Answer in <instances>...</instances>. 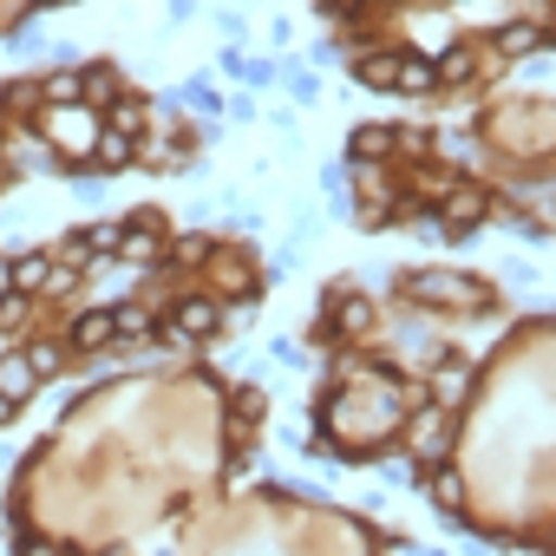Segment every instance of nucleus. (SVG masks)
<instances>
[{"mask_svg": "<svg viewBox=\"0 0 556 556\" xmlns=\"http://www.w3.org/2000/svg\"><path fill=\"white\" fill-rule=\"evenodd\" d=\"M452 439H458V419L439 413V406H419V413L400 426V445L413 452V465H439V458L452 452Z\"/></svg>", "mask_w": 556, "mask_h": 556, "instance_id": "f03ea898", "label": "nucleus"}, {"mask_svg": "<svg viewBox=\"0 0 556 556\" xmlns=\"http://www.w3.org/2000/svg\"><path fill=\"white\" fill-rule=\"evenodd\" d=\"M393 60H400V53H367V60H361V79H367V86H393Z\"/></svg>", "mask_w": 556, "mask_h": 556, "instance_id": "c85d7f7f", "label": "nucleus"}, {"mask_svg": "<svg viewBox=\"0 0 556 556\" xmlns=\"http://www.w3.org/2000/svg\"><path fill=\"white\" fill-rule=\"evenodd\" d=\"M112 341H118V328H112V308H86V315L66 328V348H73V354H105Z\"/></svg>", "mask_w": 556, "mask_h": 556, "instance_id": "9d476101", "label": "nucleus"}, {"mask_svg": "<svg viewBox=\"0 0 556 556\" xmlns=\"http://www.w3.org/2000/svg\"><path fill=\"white\" fill-rule=\"evenodd\" d=\"M138 164H144V170H177V164H184V138H164V131L144 138V144H138Z\"/></svg>", "mask_w": 556, "mask_h": 556, "instance_id": "4be33fe9", "label": "nucleus"}, {"mask_svg": "<svg viewBox=\"0 0 556 556\" xmlns=\"http://www.w3.org/2000/svg\"><path fill=\"white\" fill-rule=\"evenodd\" d=\"M249 262H255L249 249H223V242H216V255L203 262V268H210V282H216V302H223V308H229V302H242V308H249V302L262 295V275H255Z\"/></svg>", "mask_w": 556, "mask_h": 556, "instance_id": "7ed1b4c3", "label": "nucleus"}, {"mask_svg": "<svg viewBox=\"0 0 556 556\" xmlns=\"http://www.w3.org/2000/svg\"><path fill=\"white\" fill-rule=\"evenodd\" d=\"M465 393H471V361H445V367H432V400H439V413H452Z\"/></svg>", "mask_w": 556, "mask_h": 556, "instance_id": "dca6fc26", "label": "nucleus"}, {"mask_svg": "<svg viewBox=\"0 0 556 556\" xmlns=\"http://www.w3.org/2000/svg\"><path fill=\"white\" fill-rule=\"evenodd\" d=\"M406 295L419 302V308H484V282L478 275H452V268H419V275H406Z\"/></svg>", "mask_w": 556, "mask_h": 556, "instance_id": "f257e3e1", "label": "nucleus"}, {"mask_svg": "<svg viewBox=\"0 0 556 556\" xmlns=\"http://www.w3.org/2000/svg\"><path fill=\"white\" fill-rule=\"evenodd\" d=\"M177 99H184V105H190V112H223V92H216V86H210V79H190V86H184V92H170V99H164V105H177Z\"/></svg>", "mask_w": 556, "mask_h": 556, "instance_id": "a878e982", "label": "nucleus"}, {"mask_svg": "<svg viewBox=\"0 0 556 556\" xmlns=\"http://www.w3.org/2000/svg\"><path fill=\"white\" fill-rule=\"evenodd\" d=\"M484 216H491V197H484L478 184H452V190H445V216H439V229H445V242H458V236H471Z\"/></svg>", "mask_w": 556, "mask_h": 556, "instance_id": "0eeeda50", "label": "nucleus"}, {"mask_svg": "<svg viewBox=\"0 0 556 556\" xmlns=\"http://www.w3.org/2000/svg\"><path fill=\"white\" fill-rule=\"evenodd\" d=\"M47 275H53V249H21V255H8V295H40L47 289Z\"/></svg>", "mask_w": 556, "mask_h": 556, "instance_id": "1a4fd4ad", "label": "nucleus"}, {"mask_svg": "<svg viewBox=\"0 0 556 556\" xmlns=\"http://www.w3.org/2000/svg\"><path fill=\"white\" fill-rule=\"evenodd\" d=\"M282 79H289V92H295L302 105H315V92H321V86H315V73H308V66H282Z\"/></svg>", "mask_w": 556, "mask_h": 556, "instance_id": "c756f323", "label": "nucleus"}, {"mask_svg": "<svg viewBox=\"0 0 556 556\" xmlns=\"http://www.w3.org/2000/svg\"><path fill=\"white\" fill-rule=\"evenodd\" d=\"M536 47H543V27H536V21H510V27L491 34V53H497V60H523V53H536Z\"/></svg>", "mask_w": 556, "mask_h": 556, "instance_id": "4468645a", "label": "nucleus"}, {"mask_svg": "<svg viewBox=\"0 0 556 556\" xmlns=\"http://www.w3.org/2000/svg\"><path fill=\"white\" fill-rule=\"evenodd\" d=\"M0 112H8V118H34V112H40V79H14V86H0Z\"/></svg>", "mask_w": 556, "mask_h": 556, "instance_id": "5701e85b", "label": "nucleus"}, {"mask_svg": "<svg viewBox=\"0 0 556 556\" xmlns=\"http://www.w3.org/2000/svg\"><path fill=\"white\" fill-rule=\"evenodd\" d=\"M0 295H8V255H0Z\"/></svg>", "mask_w": 556, "mask_h": 556, "instance_id": "72a5a7b5", "label": "nucleus"}, {"mask_svg": "<svg viewBox=\"0 0 556 556\" xmlns=\"http://www.w3.org/2000/svg\"><path fill=\"white\" fill-rule=\"evenodd\" d=\"M14 157H27V164H34V170H66V164H60V157H53V144H47V138H40V125H27V131H21V138H14Z\"/></svg>", "mask_w": 556, "mask_h": 556, "instance_id": "b1692460", "label": "nucleus"}, {"mask_svg": "<svg viewBox=\"0 0 556 556\" xmlns=\"http://www.w3.org/2000/svg\"><path fill=\"white\" fill-rule=\"evenodd\" d=\"M14 413H21V406H14V400H0V426H14Z\"/></svg>", "mask_w": 556, "mask_h": 556, "instance_id": "473e14b6", "label": "nucleus"}, {"mask_svg": "<svg viewBox=\"0 0 556 556\" xmlns=\"http://www.w3.org/2000/svg\"><path fill=\"white\" fill-rule=\"evenodd\" d=\"M393 86H400V92H413V99H419V92H439L432 53H400V60H393Z\"/></svg>", "mask_w": 556, "mask_h": 556, "instance_id": "2eb2a0df", "label": "nucleus"}, {"mask_svg": "<svg viewBox=\"0 0 556 556\" xmlns=\"http://www.w3.org/2000/svg\"><path fill=\"white\" fill-rule=\"evenodd\" d=\"M118 262H131V268H164V216H157V210H138V216H125Z\"/></svg>", "mask_w": 556, "mask_h": 556, "instance_id": "39448f33", "label": "nucleus"}, {"mask_svg": "<svg viewBox=\"0 0 556 556\" xmlns=\"http://www.w3.org/2000/svg\"><path fill=\"white\" fill-rule=\"evenodd\" d=\"M380 556H426V549H419V543H406V536H393V543H387Z\"/></svg>", "mask_w": 556, "mask_h": 556, "instance_id": "2f4dec72", "label": "nucleus"}, {"mask_svg": "<svg viewBox=\"0 0 556 556\" xmlns=\"http://www.w3.org/2000/svg\"><path fill=\"white\" fill-rule=\"evenodd\" d=\"M380 151H393V125H361L348 138V164H380Z\"/></svg>", "mask_w": 556, "mask_h": 556, "instance_id": "a211bd4d", "label": "nucleus"}, {"mask_svg": "<svg viewBox=\"0 0 556 556\" xmlns=\"http://www.w3.org/2000/svg\"><path fill=\"white\" fill-rule=\"evenodd\" d=\"M419 491H426V497H432V504H439L452 523H465V478H458L452 465H439L432 478H419Z\"/></svg>", "mask_w": 556, "mask_h": 556, "instance_id": "f8f14e48", "label": "nucleus"}, {"mask_svg": "<svg viewBox=\"0 0 556 556\" xmlns=\"http://www.w3.org/2000/svg\"><path fill=\"white\" fill-rule=\"evenodd\" d=\"M210 255H216V236H197V229H190V236H177V242L164 249V268H203Z\"/></svg>", "mask_w": 556, "mask_h": 556, "instance_id": "6ab92c4d", "label": "nucleus"}, {"mask_svg": "<svg viewBox=\"0 0 556 556\" xmlns=\"http://www.w3.org/2000/svg\"><path fill=\"white\" fill-rule=\"evenodd\" d=\"M40 99H47L53 112L79 105V66H60V73H47V79H40Z\"/></svg>", "mask_w": 556, "mask_h": 556, "instance_id": "412c9836", "label": "nucleus"}, {"mask_svg": "<svg viewBox=\"0 0 556 556\" xmlns=\"http://www.w3.org/2000/svg\"><path fill=\"white\" fill-rule=\"evenodd\" d=\"M229 406H236V432H249V426L268 413V400H262L255 387H236V400H229Z\"/></svg>", "mask_w": 556, "mask_h": 556, "instance_id": "bb28decb", "label": "nucleus"}, {"mask_svg": "<svg viewBox=\"0 0 556 556\" xmlns=\"http://www.w3.org/2000/svg\"><path fill=\"white\" fill-rule=\"evenodd\" d=\"M34 393H40V374L27 367V354H21V348H8V354H0V400L27 406Z\"/></svg>", "mask_w": 556, "mask_h": 556, "instance_id": "9b49d317", "label": "nucleus"}, {"mask_svg": "<svg viewBox=\"0 0 556 556\" xmlns=\"http://www.w3.org/2000/svg\"><path fill=\"white\" fill-rule=\"evenodd\" d=\"M27 315H34V302H27V295H0V334L27 328Z\"/></svg>", "mask_w": 556, "mask_h": 556, "instance_id": "cd10ccee", "label": "nucleus"}, {"mask_svg": "<svg viewBox=\"0 0 556 556\" xmlns=\"http://www.w3.org/2000/svg\"><path fill=\"white\" fill-rule=\"evenodd\" d=\"M92 164H99V170H131V164H138V138H118V131H105V125H99Z\"/></svg>", "mask_w": 556, "mask_h": 556, "instance_id": "f3484780", "label": "nucleus"}, {"mask_svg": "<svg viewBox=\"0 0 556 556\" xmlns=\"http://www.w3.org/2000/svg\"><path fill=\"white\" fill-rule=\"evenodd\" d=\"M112 328H118V341H144V334H157V315L144 302H112Z\"/></svg>", "mask_w": 556, "mask_h": 556, "instance_id": "aec40b11", "label": "nucleus"}, {"mask_svg": "<svg viewBox=\"0 0 556 556\" xmlns=\"http://www.w3.org/2000/svg\"><path fill=\"white\" fill-rule=\"evenodd\" d=\"M118 99H125V73H118L112 60L79 66V105H86V112H112Z\"/></svg>", "mask_w": 556, "mask_h": 556, "instance_id": "6e6552de", "label": "nucleus"}, {"mask_svg": "<svg viewBox=\"0 0 556 556\" xmlns=\"http://www.w3.org/2000/svg\"><path fill=\"white\" fill-rule=\"evenodd\" d=\"M478 66H484V53H478V47H445V53H432L439 86H471V79H478Z\"/></svg>", "mask_w": 556, "mask_h": 556, "instance_id": "ddd939ff", "label": "nucleus"}, {"mask_svg": "<svg viewBox=\"0 0 556 556\" xmlns=\"http://www.w3.org/2000/svg\"><path fill=\"white\" fill-rule=\"evenodd\" d=\"M328 321H321V334H334V341H354V334H367L374 328V295H361V289H328Z\"/></svg>", "mask_w": 556, "mask_h": 556, "instance_id": "423d86ee", "label": "nucleus"}, {"mask_svg": "<svg viewBox=\"0 0 556 556\" xmlns=\"http://www.w3.org/2000/svg\"><path fill=\"white\" fill-rule=\"evenodd\" d=\"M79 282H86V275H73V268L53 262V275H47V289H40V295H79Z\"/></svg>", "mask_w": 556, "mask_h": 556, "instance_id": "7c9ffc66", "label": "nucleus"}, {"mask_svg": "<svg viewBox=\"0 0 556 556\" xmlns=\"http://www.w3.org/2000/svg\"><path fill=\"white\" fill-rule=\"evenodd\" d=\"M40 138L53 144V157H60V151H73V164H79V157H92V144H99V112H86V105H66V112H47V125H40Z\"/></svg>", "mask_w": 556, "mask_h": 556, "instance_id": "20e7f679", "label": "nucleus"}, {"mask_svg": "<svg viewBox=\"0 0 556 556\" xmlns=\"http://www.w3.org/2000/svg\"><path fill=\"white\" fill-rule=\"evenodd\" d=\"M21 354H27V367H34L40 380L66 374V341H34V348H21Z\"/></svg>", "mask_w": 556, "mask_h": 556, "instance_id": "393cba45", "label": "nucleus"}]
</instances>
